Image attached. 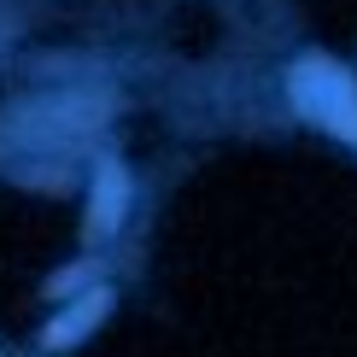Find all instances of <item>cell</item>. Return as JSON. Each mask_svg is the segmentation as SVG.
<instances>
[{"label": "cell", "mask_w": 357, "mask_h": 357, "mask_svg": "<svg viewBox=\"0 0 357 357\" xmlns=\"http://www.w3.org/2000/svg\"><path fill=\"white\" fill-rule=\"evenodd\" d=\"M293 106L310 112L322 129H334V135H357V82L334 65V59H305V65L293 70Z\"/></svg>", "instance_id": "6da1fadb"}, {"label": "cell", "mask_w": 357, "mask_h": 357, "mask_svg": "<svg viewBox=\"0 0 357 357\" xmlns=\"http://www.w3.org/2000/svg\"><path fill=\"white\" fill-rule=\"evenodd\" d=\"M106 100H53V106H41V112H29V129H36L41 141L47 135H82V129H94V123H106Z\"/></svg>", "instance_id": "7a4b0ae2"}, {"label": "cell", "mask_w": 357, "mask_h": 357, "mask_svg": "<svg viewBox=\"0 0 357 357\" xmlns=\"http://www.w3.org/2000/svg\"><path fill=\"white\" fill-rule=\"evenodd\" d=\"M123 199H129V182L117 165H100L94 176V211H88V234H112L117 217H123Z\"/></svg>", "instance_id": "3957f363"}, {"label": "cell", "mask_w": 357, "mask_h": 357, "mask_svg": "<svg viewBox=\"0 0 357 357\" xmlns=\"http://www.w3.org/2000/svg\"><path fill=\"white\" fill-rule=\"evenodd\" d=\"M106 310H112V293H88L77 310H65V317H59L53 328H47V346H70V340H82L100 317H106Z\"/></svg>", "instance_id": "277c9868"}, {"label": "cell", "mask_w": 357, "mask_h": 357, "mask_svg": "<svg viewBox=\"0 0 357 357\" xmlns=\"http://www.w3.org/2000/svg\"><path fill=\"white\" fill-rule=\"evenodd\" d=\"M82 281H88V270H65V275H53V281H47V293L59 299V293H77Z\"/></svg>", "instance_id": "5b68a950"}]
</instances>
